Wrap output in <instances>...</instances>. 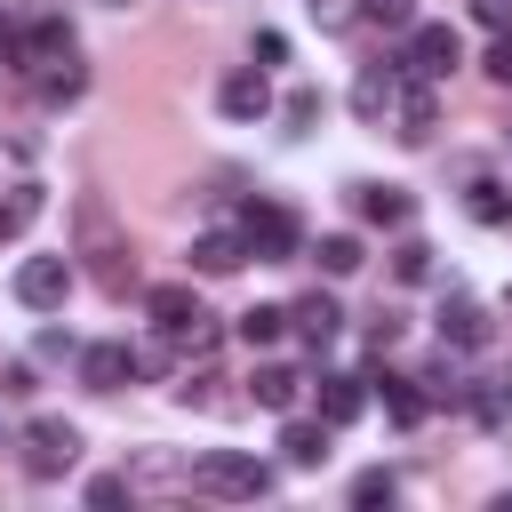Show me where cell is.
Masks as SVG:
<instances>
[{
  "label": "cell",
  "mask_w": 512,
  "mask_h": 512,
  "mask_svg": "<svg viewBox=\"0 0 512 512\" xmlns=\"http://www.w3.org/2000/svg\"><path fill=\"white\" fill-rule=\"evenodd\" d=\"M184 488H200V496H216V504H256V496H272V464L248 456V448H208V456L184 472Z\"/></svg>",
  "instance_id": "1"
},
{
  "label": "cell",
  "mask_w": 512,
  "mask_h": 512,
  "mask_svg": "<svg viewBox=\"0 0 512 512\" xmlns=\"http://www.w3.org/2000/svg\"><path fill=\"white\" fill-rule=\"evenodd\" d=\"M72 464H80V424L32 416V424H24V472H32V480H64Z\"/></svg>",
  "instance_id": "2"
},
{
  "label": "cell",
  "mask_w": 512,
  "mask_h": 512,
  "mask_svg": "<svg viewBox=\"0 0 512 512\" xmlns=\"http://www.w3.org/2000/svg\"><path fill=\"white\" fill-rule=\"evenodd\" d=\"M80 240H88V256H96V280L120 296L128 280H136V256H128V240L112 232V216H104V200H80Z\"/></svg>",
  "instance_id": "3"
},
{
  "label": "cell",
  "mask_w": 512,
  "mask_h": 512,
  "mask_svg": "<svg viewBox=\"0 0 512 512\" xmlns=\"http://www.w3.org/2000/svg\"><path fill=\"white\" fill-rule=\"evenodd\" d=\"M456 64H464V40L448 24H408V56H400L408 80H448Z\"/></svg>",
  "instance_id": "4"
},
{
  "label": "cell",
  "mask_w": 512,
  "mask_h": 512,
  "mask_svg": "<svg viewBox=\"0 0 512 512\" xmlns=\"http://www.w3.org/2000/svg\"><path fill=\"white\" fill-rule=\"evenodd\" d=\"M240 240H248L256 264H288V256H296V216H288L280 200H256V208L240 216Z\"/></svg>",
  "instance_id": "5"
},
{
  "label": "cell",
  "mask_w": 512,
  "mask_h": 512,
  "mask_svg": "<svg viewBox=\"0 0 512 512\" xmlns=\"http://www.w3.org/2000/svg\"><path fill=\"white\" fill-rule=\"evenodd\" d=\"M64 296H72V256H24V264H16V304L56 312Z\"/></svg>",
  "instance_id": "6"
},
{
  "label": "cell",
  "mask_w": 512,
  "mask_h": 512,
  "mask_svg": "<svg viewBox=\"0 0 512 512\" xmlns=\"http://www.w3.org/2000/svg\"><path fill=\"white\" fill-rule=\"evenodd\" d=\"M80 384H88V392L136 384V344H88V352H80Z\"/></svg>",
  "instance_id": "7"
},
{
  "label": "cell",
  "mask_w": 512,
  "mask_h": 512,
  "mask_svg": "<svg viewBox=\"0 0 512 512\" xmlns=\"http://www.w3.org/2000/svg\"><path fill=\"white\" fill-rule=\"evenodd\" d=\"M216 104H224L232 120H264V112H272V88H264V64H240V72H224V88H216Z\"/></svg>",
  "instance_id": "8"
},
{
  "label": "cell",
  "mask_w": 512,
  "mask_h": 512,
  "mask_svg": "<svg viewBox=\"0 0 512 512\" xmlns=\"http://www.w3.org/2000/svg\"><path fill=\"white\" fill-rule=\"evenodd\" d=\"M432 128H440V104H432V80H408V88H400V104H392V136H400V144H424Z\"/></svg>",
  "instance_id": "9"
},
{
  "label": "cell",
  "mask_w": 512,
  "mask_h": 512,
  "mask_svg": "<svg viewBox=\"0 0 512 512\" xmlns=\"http://www.w3.org/2000/svg\"><path fill=\"white\" fill-rule=\"evenodd\" d=\"M400 88H408V72H376V64H368V72L352 80V112H360V120H392Z\"/></svg>",
  "instance_id": "10"
},
{
  "label": "cell",
  "mask_w": 512,
  "mask_h": 512,
  "mask_svg": "<svg viewBox=\"0 0 512 512\" xmlns=\"http://www.w3.org/2000/svg\"><path fill=\"white\" fill-rule=\"evenodd\" d=\"M144 312H152V328H160V336H176V328H192V320H200V296H192L184 280H168V288H144Z\"/></svg>",
  "instance_id": "11"
},
{
  "label": "cell",
  "mask_w": 512,
  "mask_h": 512,
  "mask_svg": "<svg viewBox=\"0 0 512 512\" xmlns=\"http://www.w3.org/2000/svg\"><path fill=\"white\" fill-rule=\"evenodd\" d=\"M440 344L480 352V344H488V312H480L472 296H448V304H440Z\"/></svg>",
  "instance_id": "12"
},
{
  "label": "cell",
  "mask_w": 512,
  "mask_h": 512,
  "mask_svg": "<svg viewBox=\"0 0 512 512\" xmlns=\"http://www.w3.org/2000/svg\"><path fill=\"white\" fill-rule=\"evenodd\" d=\"M328 432H336L328 416H320V424H304V416H288V424H280V456H288L296 472H312V464H328Z\"/></svg>",
  "instance_id": "13"
},
{
  "label": "cell",
  "mask_w": 512,
  "mask_h": 512,
  "mask_svg": "<svg viewBox=\"0 0 512 512\" xmlns=\"http://www.w3.org/2000/svg\"><path fill=\"white\" fill-rule=\"evenodd\" d=\"M192 264H200L208 280H224V272L248 264V240H240V232H200V240H192Z\"/></svg>",
  "instance_id": "14"
},
{
  "label": "cell",
  "mask_w": 512,
  "mask_h": 512,
  "mask_svg": "<svg viewBox=\"0 0 512 512\" xmlns=\"http://www.w3.org/2000/svg\"><path fill=\"white\" fill-rule=\"evenodd\" d=\"M288 328H296V336H304L312 352H328V344H336V328H344V312H336L328 296H304V304L288 312Z\"/></svg>",
  "instance_id": "15"
},
{
  "label": "cell",
  "mask_w": 512,
  "mask_h": 512,
  "mask_svg": "<svg viewBox=\"0 0 512 512\" xmlns=\"http://www.w3.org/2000/svg\"><path fill=\"white\" fill-rule=\"evenodd\" d=\"M248 392H256V408L288 416V408H296V392H304V376H296V368H280V360H264V368L248 376Z\"/></svg>",
  "instance_id": "16"
},
{
  "label": "cell",
  "mask_w": 512,
  "mask_h": 512,
  "mask_svg": "<svg viewBox=\"0 0 512 512\" xmlns=\"http://www.w3.org/2000/svg\"><path fill=\"white\" fill-rule=\"evenodd\" d=\"M32 88H40V104H72V96L88 88V72H80V56H48V64L32 72Z\"/></svg>",
  "instance_id": "17"
},
{
  "label": "cell",
  "mask_w": 512,
  "mask_h": 512,
  "mask_svg": "<svg viewBox=\"0 0 512 512\" xmlns=\"http://www.w3.org/2000/svg\"><path fill=\"white\" fill-rule=\"evenodd\" d=\"M352 200H360V216H368V224H384V232H392V224H408V208H416L400 184H352Z\"/></svg>",
  "instance_id": "18"
},
{
  "label": "cell",
  "mask_w": 512,
  "mask_h": 512,
  "mask_svg": "<svg viewBox=\"0 0 512 512\" xmlns=\"http://www.w3.org/2000/svg\"><path fill=\"white\" fill-rule=\"evenodd\" d=\"M368 408V376H320V416L328 424H352Z\"/></svg>",
  "instance_id": "19"
},
{
  "label": "cell",
  "mask_w": 512,
  "mask_h": 512,
  "mask_svg": "<svg viewBox=\"0 0 512 512\" xmlns=\"http://www.w3.org/2000/svg\"><path fill=\"white\" fill-rule=\"evenodd\" d=\"M464 408L496 432V424H512V376H480V384H464Z\"/></svg>",
  "instance_id": "20"
},
{
  "label": "cell",
  "mask_w": 512,
  "mask_h": 512,
  "mask_svg": "<svg viewBox=\"0 0 512 512\" xmlns=\"http://www.w3.org/2000/svg\"><path fill=\"white\" fill-rule=\"evenodd\" d=\"M384 408H392V424H424V408H432V392H416L408 376H384Z\"/></svg>",
  "instance_id": "21"
},
{
  "label": "cell",
  "mask_w": 512,
  "mask_h": 512,
  "mask_svg": "<svg viewBox=\"0 0 512 512\" xmlns=\"http://www.w3.org/2000/svg\"><path fill=\"white\" fill-rule=\"evenodd\" d=\"M240 336H248V344H280V336H288V312H280V304H248V312H240Z\"/></svg>",
  "instance_id": "22"
},
{
  "label": "cell",
  "mask_w": 512,
  "mask_h": 512,
  "mask_svg": "<svg viewBox=\"0 0 512 512\" xmlns=\"http://www.w3.org/2000/svg\"><path fill=\"white\" fill-rule=\"evenodd\" d=\"M464 208H472V224H512V192H504V184H488V176L472 184V200H464Z\"/></svg>",
  "instance_id": "23"
},
{
  "label": "cell",
  "mask_w": 512,
  "mask_h": 512,
  "mask_svg": "<svg viewBox=\"0 0 512 512\" xmlns=\"http://www.w3.org/2000/svg\"><path fill=\"white\" fill-rule=\"evenodd\" d=\"M320 272H328V280L360 272V240H352V232H328V240H320Z\"/></svg>",
  "instance_id": "24"
},
{
  "label": "cell",
  "mask_w": 512,
  "mask_h": 512,
  "mask_svg": "<svg viewBox=\"0 0 512 512\" xmlns=\"http://www.w3.org/2000/svg\"><path fill=\"white\" fill-rule=\"evenodd\" d=\"M32 216H40V192H32V184H16V192L0 200V240H16V232H24Z\"/></svg>",
  "instance_id": "25"
},
{
  "label": "cell",
  "mask_w": 512,
  "mask_h": 512,
  "mask_svg": "<svg viewBox=\"0 0 512 512\" xmlns=\"http://www.w3.org/2000/svg\"><path fill=\"white\" fill-rule=\"evenodd\" d=\"M360 24H376V32H408V24H416V0H360Z\"/></svg>",
  "instance_id": "26"
},
{
  "label": "cell",
  "mask_w": 512,
  "mask_h": 512,
  "mask_svg": "<svg viewBox=\"0 0 512 512\" xmlns=\"http://www.w3.org/2000/svg\"><path fill=\"white\" fill-rule=\"evenodd\" d=\"M280 120H288V136H304V128L320 120V88H288V104H280Z\"/></svg>",
  "instance_id": "27"
},
{
  "label": "cell",
  "mask_w": 512,
  "mask_h": 512,
  "mask_svg": "<svg viewBox=\"0 0 512 512\" xmlns=\"http://www.w3.org/2000/svg\"><path fill=\"white\" fill-rule=\"evenodd\" d=\"M392 496H400L392 472H360V480H352V504H360V512H376V504H392Z\"/></svg>",
  "instance_id": "28"
},
{
  "label": "cell",
  "mask_w": 512,
  "mask_h": 512,
  "mask_svg": "<svg viewBox=\"0 0 512 512\" xmlns=\"http://www.w3.org/2000/svg\"><path fill=\"white\" fill-rule=\"evenodd\" d=\"M392 272H400V280H432V248H424V240H400Z\"/></svg>",
  "instance_id": "29"
},
{
  "label": "cell",
  "mask_w": 512,
  "mask_h": 512,
  "mask_svg": "<svg viewBox=\"0 0 512 512\" xmlns=\"http://www.w3.org/2000/svg\"><path fill=\"white\" fill-rule=\"evenodd\" d=\"M480 72H488V80H504V88H512V32H496V40H488V64H480Z\"/></svg>",
  "instance_id": "30"
},
{
  "label": "cell",
  "mask_w": 512,
  "mask_h": 512,
  "mask_svg": "<svg viewBox=\"0 0 512 512\" xmlns=\"http://www.w3.org/2000/svg\"><path fill=\"white\" fill-rule=\"evenodd\" d=\"M128 488H136V480H128V472H104V480H88V504H120V496H128Z\"/></svg>",
  "instance_id": "31"
},
{
  "label": "cell",
  "mask_w": 512,
  "mask_h": 512,
  "mask_svg": "<svg viewBox=\"0 0 512 512\" xmlns=\"http://www.w3.org/2000/svg\"><path fill=\"white\" fill-rule=\"evenodd\" d=\"M120 8H128V0H120Z\"/></svg>",
  "instance_id": "32"
}]
</instances>
